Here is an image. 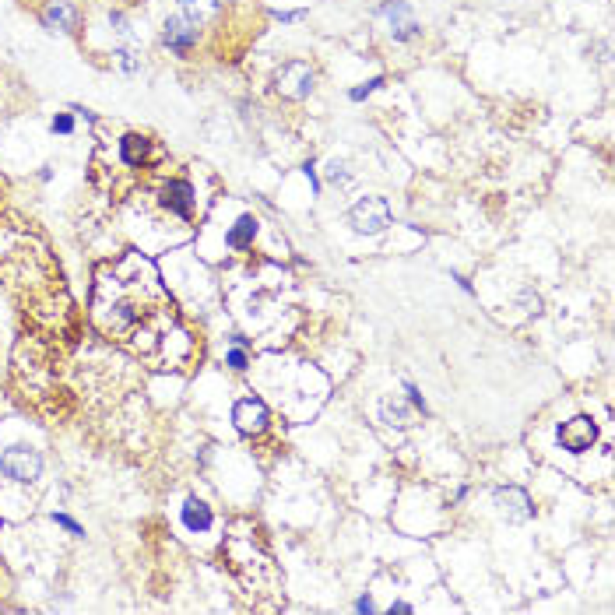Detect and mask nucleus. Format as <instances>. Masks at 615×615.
Segmentation results:
<instances>
[{
  "mask_svg": "<svg viewBox=\"0 0 615 615\" xmlns=\"http://www.w3.org/2000/svg\"><path fill=\"white\" fill-rule=\"evenodd\" d=\"M0 475L15 485H32L43 475V454L36 447H8L0 454Z\"/></svg>",
  "mask_w": 615,
  "mask_h": 615,
  "instance_id": "obj_1",
  "label": "nucleus"
},
{
  "mask_svg": "<svg viewBox=\"0 0 615 615\" xmlns=\"http://www.w3.org/2000/svg\"><path fill=\"white\" fill-rule=\"evenodd\" d=\"M377 18L387 22V32L394 43H415L422 36V25L415 22V11L408 0H384L377 8Z\"/></svg>",
  "mask_w": 615,
  "mask_h": 615,
  "instance_id": "obj_2",
  "label": "nucleus"
},
{
  "mask_svg": "<svg viewBox=\"0 0 615 615\" xmlns=\"http://www.w3.org/2000/svg\"><path fill=\"white\" fill-rule=\"evenodd\" d=\"M349 225L363 236H377L391 225V204L387 197H363L349 208Z\"/></svg>",
  "mask_w": 615,
  "mask_h": 615,
  "instance_id": "obj_3",
  "label": "nucleus"
},
{
  "mask_svg": "<svg viewBox=\"0 0 615 615\" xmlns=\"http://www.w3.org/2000/svg\"><path fill=\"white\" fill-rule=\"evenodd\" d=\"M313 85H317V71L306 64V60H288V64H281L278 74H274V88H278L285 99H310Z\"/></svg>",
  "mask_w": 615,
  "mask_h": 615,
  "instance_id": "obj_4",
  "label": "nucleus"
},
{
  "mask_svg": "<svg viewBox=\"0 0 615 615\" xmlns=\"http://www.w3.org/2000/svg\"><path fill=\"white\" fill-rule=\"evenodd\" d=\"M197 43H201V25H194V22L183 18V15L165 18V25H162V46H165L173 57H190V53L197 50Z\"/></svg>",
  "mask_w": 615,
  "mask_h": 615,
  "instance_id": "obj_5",
  "label": "nucleus"
},
{
  "mask_svg": "<svg viewBox=\"0 0 615 615\" xmlns=\"http://www.w3.org/2000/svg\"><path fill=\"white\" fill-rule=\"evenodd\" d=\"M555 440H559L562 450L583 454V450H590V447L597 443V426H594V419L576 415V419H569V422H562V426L555 429Z\"/></svg>",
  "mask_w": 615,
  "mask_h": 615,
  "instance_id": "obj_6",
  "label": "nucleus"
},
{
  "mask_svg": "<svg viewBox=\"0 0 615 615\" xmlns=\"http://www.w3.org/2000/svg\"><path fill=\"white\" fill-rule=\"evenodd\" d=\"M158 204H162L169 215H176V218H194V204H197L194 183H190V180H169V183H162Z\"/></svg>",
  "mask_w": 615,
  "mask_h": 615,
  "instance_id": "obj_7",
  "label": "nucleus"
},
{
  "mask_svg": "<svg viewBox=\"0 0 615 615\" xmlns=\"http://www.w3.org/2000/svg\"><path fill=\"white\" fill-rule=\"evenodd\" d=\"M232 422H236L239 433L253 436V433H264V429H267L271 412H267V405H264L260 398H243V401H236V408H232Z\"/></svg>",
  "mask_w": 615,
  "mask_h": 615,
  "instance_id": "obj_8",
  "label": "nucleus"
},
{
  "mask_svg": "<svg viewBox=\"0 0 615 615\" xmlns=\"http://www.w3.org/2000/svg\"><path fill=\"white\" fill-rule=\"evenodd\" d=\"M78 25H81V11L71 4V0H50V4L43 8V29L74 36Z\"/></svg>",
  "mask_w": 615,
  "mask_h": 615,
  "instance_id": "obj_9",
  "label": "nucleus"
},
{
  "mask_svg": "<svg viewBox=\"0 0 615 615\" xmlns=\"http://www.w3.org/2000/svg\"><path fill=\"white\" fill-rule=\"evenodd\" d=\"M496 506L503 510V517H506V520H531V517H534V506H531L527 492H524V489H517V485L496 489Z\"/></svg>",
  "mask_w": 615,
  "mask_h": 615,
  "instance_id": "obj_10",
  "label": "nucleus"
},
{
  "mask_svg": "<svg viewBox=\"0 0 615 615\" xmlns=\"http://www.w3.org/2000/svg\"><path fill=\"white\" fill-rule=\"evenodd\" d=\"M183 524H187V531L204 534V531H211L215 513H211V506H208L204 499H187V503H183Z\"/></svg>",
  "mask_w": 615,
  "mask_h": 615,
  "instance_id": "obj_11",
  "label": "nucleus"
},
{
  "mask_svg": "<svg viewBox=\"0 0 615 615\" xmlns=\"http://www.w3.org/2000/svg\"><path fill=\"white\" fill-rule=\"evenodd\" d=\"M257 218L253 215H243V218H236V225L225 232V246L229 250H246V246H253V239H257Z\"/></svg>",
  "mask_w": 615,
  "mask_h": 615,
  "instance_id": "obj_12",
  "label": "nucleus"
},
{
  "mask_svg": "<svg viewBox=\"0 0 615 615\" xmlns=\"http://www.w3.org/2000/svg\"><path fill=\"white\" fill-rule=\"evenodd\" d=\"M380 419H384L387 426H398V429H405V426H412V422H415V408H412L408 401H394V398H384V401H380Z\"/></svg>",
  "mask_w": 615,
  "mask_h": 615,
  "instance_id": "obj_13",
  "label": "nucleus"
},
{
  "mask_svg": "<svg viewBox=\"0 0 615 615\" xmlns=\"http://www.w3.org/2000/svg\"><path fill=\"white\" fill-rule=\"evenodd\" d=\"M148 151H151V141H148L144 134H123V141H120V158H123L127 165H141V162L148 158Z\"/></svg>",
  "mask_w": 615,
  "mask_h": 615,
  "instance_id": "obj_14",
  "label": "nucleus"
},
{
  "mask_svg": "<svg viewBox=\"0 0 615 615\" xmlns=\"http://www.w3.org/2000/svg\"><path fill=\"white\" fill-rule=\"evenodd\" d=\"M215 11H218V0H180V15L190 18L194 25H204V18Z\"/></svg>",
  "mask_w": 615,
  "mask_h": 615,
  "instance_id": "obj_15",
  "label": "nucleus"
},
{
  "mask_svg": "<svg viewBox=\"0 0 615 615\" xmlns=\"http://www.w3.org/2000/svg\"><path fill=\"white\" fill-rule=\"evenodd\" d=\"M113 57H116V64H120L123 74H137V71H141V57H137V50H130V46H116Z\"/></svg>",
  "mask_w": 615,
  "mask_h": 615,
  "instance_id": "obj_16",
  "label": "nucleus"
},
{
  "mask_svg": "<svg viewBox=\"0 0 615 615\" xmlns=\"http://www.w3.org/2000/svg\"><path fill=\"white\" fill-rule=\"evenodd\" d=\"M380 85H384V78H370V81H363V85L349 88V99H352V102H363V99H370V95H373Z\"/></svg>",
  "mask_w": 615,
  "mask_h": 615,
  "instance_id": "obj_17",
  "label": "nucleus"
},
{
  "mask_svg": "<svg viewBox=\"0 0 615 615\" xmlns=\"http://www.w3.org/2000/svg\"><path fill=\"white\" fill-rule=\"evenodd\" d=\"M327 183H334V187H345V183H349V165H345L342 158H331V162H327Z\"/></svg>",
  "mask_w": 615,
  "mask_h": 615,
  "instance_id": "obj_18",
  "label": "nucleus"
},
{
  "mask_svg": "<svg viewBox=\"0 0 615 615\" xmlns=\"http://www.w3.org/2000/svg\"><path fill=\"white\" fill-rule=\"evenodd\" d=\"M225 366H229V370H236V373H243V370L250 366V356H246V349L232 345V349L225 352Z\"/></svg>",
  "mask_w": 615,
  "mask_h": 615,
  "instance_id": "obj_19",
  "label": "nucleus"
},
{
  "mask_svg": "<svg viewBox=\"0 0 615 615\" xmlns=\"http://www.w3.org/2000/svg\"><path fill=\"white\" fill-rule=\"evenodd\" d=\"M50 130L60 134V137H71V134H74V116H71V113H57L53 123H50Z\"/></svg>",
  "mask_w": 615,
  "mask_h": 615,
  "instance_id": "obj_20",
  "label": "nucleus"
},
{
  "mask_svg": "<svg viewBox=\"0 0 615 615\" xmlns=\"http://www.w3.org/2000/svg\"><path fill=\"white\" fill-rule=\"evenodd\" d=\"M405 394H408V405L415 408V412H422V415H429V405H426V398H422V391L412 384V380H405Z\"/></svg>",
  "mask_w": 615,
  "mask_h": 615,
  "instance_id": "obj_21",
  "label": "nucleus"
},
{
  "mask_svg": "<svg viewBox=\"0 0 615 615\" xmlns=\"http://www.w3.org/2000/svg\"><path fill=\"white\" fill-rule=\"evenodd\" d=\"M109 25H113V32H116V36L130 39V22H127V15H123V11H109Z\"/></svg>",
  "mask_w": 615,
  "mask_h": 615,
  "instance_id": "obj_22",
  "label": "nucleus"
},
{
  "mask_svg": "<svg viewBox=\"0 0 615 615\" xmlns=\"http://www.w3.org/2000/svg\"><path fill=\"white\" fill-rule=\"evenodd\" d=\"M53 524H57V527H64V531H71L74 538H81V534H85V527H81L78 520H71L67 513H53Z\"/></svg>",
  "mask_w": 615,
  "mask_h": 615,
  "instance_id": "obj_23",
  "label": "nucleus"
},
{
  "mask_svg": "<svg viewBox=\"0 0 615 615\" xmlns=\"http://www.w3.org/2000/svg\"><path fill=\"white\" fill-rule=\"evenodd\" d=\"M302 173H306V180H310L313 194H320V190H324V183H320V176H317V165H313V162H306V165H302Z\"/></svg>",
  "mask_w": 615,
  "mask_h": 615,
  "instance_id": "obj_24",
  "label": "nucleus"
},
{
  "mask_svg": "<svg viewBox=\"0 0 615 615\" xmlns=\"http://www.w3.org/2000/svg\"><path fill=\"white\" fill-rule=\"evenodd\" d=\"M302 18H306V11H274V22H281V25H295Z\"/></svg>",
  "mask_w": 615,
  "mask_h": 615,
  "instance_id": "obj_25",
  "label": "nucleus"
},
{
  "mask_svg": "<svg viewBox=\"0 0 615 615\" xmlns=\"http://www.w3.org/2000/svg\"><path fill=\"white\" fill-rule=\"evenodd\" d=\"M356 611H363V615H366V611H377V604H373V597H370V594H363V597L356 601Z\"/></svg>",
  "mask_w": 615,
  "mask_h": 615,
  "instance_id": "obj_26",
  "label": "nucleus"
},
{
  "mask_svg": "<svg viewBox=\"0 0 615 615\" xmlns=\"http://www.w3.org/2000/svg\"><path fill=\"white\" fill-rule=\"evenodd\" d=\"M387 611H391V615H412V611H415V608H412V604H408V601H394V604H391V608H387Z\"/></svg>",
  "mask_w": 615,
  "mask_h": 615,
  "instance_id": "obj_27",
  "label": "nucleus"
},
{
  "mask_svg": "<svg viewBox=\"0 0 615 615\" xmlns=\"http://www.w3.org/2000/svg\"><path fill=\"white\" fill-rule=\"evenodd\" d=\"M520 302L527 306V313H531V310H538V306H541V299H538L534 292H524V295H520Z\"/></svg>",
  "mask_w": 615,
  "mask_h": 615,
  "instance_id": "obj_28",
  "label": "nucleus"
},
{
  "mask_svg": "<svg viewBox=\"0 0 615 615\" xmlns=\"http://www.w3.org/2000/svg\"><path fill=\"white\" fill-rule=\"evenodd\" d=\"M229 342L239 345V349H250V338H243V334H229Z\"/></svg>",
  "mask_w": 615,
  "mask_h": 615,
  "instance_id": "obj_29",
  "label": "nucleus"
},
{
  "mask_svg": "<svg viewBox=\"0 0 615 615\" xmlns=\"http://www.w3.org/2000/svg\"><path fill=\"white\" fill-rule=\"evenodd\" d=\"M454 281H461V288H464V292H471V281H468L464 274H454Z\"/></svg>",
  "mask_w": 615,
  "mask_h": 615,
  "instance_id": "obj_30",
  "label": "nucleus"
}]
</instances>
